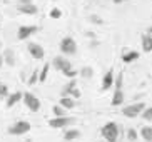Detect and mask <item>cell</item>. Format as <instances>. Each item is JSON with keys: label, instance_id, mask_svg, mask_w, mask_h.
I'll return each mask as SVG.
<instances>
[{"label": "cell", "instance_id": "obj_6", "mask_svg": "<svg viewBox=\"0 0 152 142\" xmlns=\"http://www.w3.org/2000/svg\"><path fill=\"white\" fill-rule=\"evenodd\" d=\"M144 109H145V104L144 102H135V104H132V105L124 107V109H122V116L134 119V117L140 116V112H142Z\"/></svg>", "mask_w": 152, "mask_h": 142}, {"label": "cell", "instance_id": "obj_7", "mask_svg": "<svg viewBox=\"0 0 152 142\" xmlns=\"http://www.w3.org/2000/svg\"><path fill=\"white\" fill-rule=\"evenodd\" d=\"M52 65H54V69L60 70L62 74H65V72H69L72 69V62L65 59V55H57V57H54Z\"/></svg>", "mask_w": 152, "mask_h": 142}, {"label": "cell", "instance_id": "obj_29", "mask_svg": "<svg viewBox=\"0 0 152 142\" xmlns=\"http://www.w3.org/2000/svg\"><path fill=\"white\" fill-rule=\"evenodd\" d=\"M80 95H82V92H80V90H79V89L75 87V89H74V90L70 92V95H69V97H72L74 100H75V99H80Z\"/></svg>", "mask_w": 152, "mask_h": 142}, {"label": "cell", "instance_id": "obj_14", "mask_svg": "<svg viewBox=\"0 0 152 142\" xmlns=\"http://www.w3.org/2000/svg\"><path fill=\"white\" fill-rule=\"evenodd\" d=\"M20 100H22V92L9 94V95H7V104H5V105H7V107L10 109V107H14L17 102H20Z\"/></svg>", "mask_w": 152, "mask_h": 142}, {"label": "cell", "instance_id": "obj_27", "mask_svg": "<svg viewBox=\"0 0 152 142\" xmlns=\"http://www.w3.org/2000/svg\"><path fill=\"white\" fill-rule=\"evenodd\" d=\"M127 139H129L130 142L137 141V132H135V129H129V130H127Z\"/></svg>", "mask_w": 152, "mask_h": 142}, {"label": "cell", "instance_id": "obj_11", "mask_svg": "<svg viewBox=\"0 0 152 142\" xmlns=\"http://www.w3.org/2000/svg\"><path fill=\"white\" fill-rule=\"evenodd\" d=\"M17 10L20 13H25V15H35L37 12H39V7L34 4H23V5H18Z\"/></svg>", "mask_w": 152, "mask_h": 142}, {"label": "cell", "instance_id": "obj_26", "mask_svg": "<svg viewBox=\"0 0 152 142\" xmlns=\"http://www.w3.org/2000/svg\"><path fill=\"white\" fill-rule=\"evenodd\" d=\"M9 95V87L5 84H0V99H7Z\"/></svg>", "mask_w": 152, "mask_h": 142}, {"label": "cell", "instance_id": "obj_1", "mask_svg": "<svg viewBox=\"0 0 152 142\" xmlns=\"http://www.w3.org/2000/svg\"><path fill=\"white\" fill-rule=\"evenodd\" d=\"M119 132H121V129H119V125H117L115 122H107V124L100 129L102 137L107 142H117L119 141Z\"/></svg>", "mask_w": 152, "mask_h": 142}, {"label": "cell", "instance_id": "obj_17", "mask_svg": "<svg viewBox=\"0 0 152 142\" xmlns=\"http://www.w3.org/2000/svg\"><path fill=\"white\" fill-rule=\"evenodd\" d=\"M58 105L64 107L65 111H69V109H74V107H75V100H74L72 97H60Z\"/></svg>", "mask_w": 152, "mask_h": 142}, {"label": "cell", "instance_id": "obj_25", "mask_svg": "<svg viewBox=\"0 0 152 142\" xmlns=\"http://www.w3.org/2000/svg\"><path fill=\"white\" fill-rule=\"evenodd\" d=\"M37 80H39V69H34V72H32L30 79H28V85H35Z\"/></svg>", "mask_w": 152, "mask_h": 142}, {"label": "cell", "instance_id": "obj_28", "mask_svg": "<svg viewBox=\"0 0 152 142\" xmlns=\"http://www.w3.org/2000/svg\"><path fill=\"white\" fill-rule=\"evenodd\" d=\"M60 17H62L60 9H52L50 10V18H60Z\"/></svg>", "mask_w": 152, "mask_h": 142}, {"label": "cell", "instance_id": "obj_19", "mask_svg": "<svg viewBox=\"0 0 152 142\" xmlns=\"http://www.w3.org/2000/svg\"><path fill=\"white\" fill-rule=\"evenodd\" d=\"M140 137L145 142H152V127L151 125H144L140 129Z\"/></svg>", "mask_w": 152, "mask_h": 142}, {"label": "cell", "instance_id": "obj_12", "mask_svg": "<svg viewBox=\"0 0 152 142\" xmlns=\"http://www.w3.org/2000/svg\"><path fill=\"white\" fill-rule=\"evenodd\" d=\"M112 84H114V70L109 69L107 74H105L104 79H102V90H109L112 87Z\"/></svg>", "mask_w": 152, "mask_h": 142}, {"label": "cell", "instance_id": "obj_23", "mask_svg": "<svg viewBox=\"0 0 152 142\" xmlns=\"http://www.w3.org/2000/svg\"><path fill=\"white\" fill-rule=\"evenodd\" d=\"M52 112H54V116H55V117H67V111H65L64 107H60L58 104H57V105H54Z\"/></svg>", "mask_w": 152, "mask_h": 142}, {"label": "cell", "instance_id": "obj_5", "mask_svg": "<svg viewBox=\"0 0 152 142\" xmlns=\"http://www.w3.org/2000/svg\"><path fill=\"white\" fill-rule=\"evenodd\" d=\"M75 124V119L74 117H54V119L49 120V125L52 129H67L69 125Z\"/></svg>", "mask_w": 152, "mask_h": 142}, {"label": "cell", "instance_id": "obj_32", "mask_svg": "<svg viewBox=\"0 0 152 142\" xmlns=\"http://www.w3.org/2000/svg\"><path fill=\"white\" fill-rule=\"evenodd\" d=\"M23 4H32V0H18V5H23Z\"/></svg>", "mask_w": 152, "mask_h": 142}, {"label": "cell", "instance_id": "obj_24", "mask_svg": "<svg viewBox=\"0 0 152 142\" xmlns=\"http://www.w3.org/2000/svg\"><path fill=\"white\" fill-rule=\"evenodd\" d=\"M140 117H142L144 120L151 122V120H152V107H145V109L140 112Z\"/></svg>", "mask_w": 152, "mask_h": 142}, {"label": "cell", "instance_id": "obj_35", "mask_svg": "<svg viewBox=\"0 0 152 142\" xmlns=\"http://www.w3.org/2000/svg\"><path fill=\"white\" fill-rule=\"evenodd\" d=\"M0 84H2V82H0Z\"/></svg>", "mask_w": 152, "mask_h": 142}, {"label": "cell", "instance_id": "obj_21", "mask_svg": "<svg viewBox=\"0 0 152 142\" xmlns=\"http://www.w3.org/2000/svg\"><path fill=\"white\" fill-rule=\"evenodd\" d=\"M79 75H80L82 79H90V77H94V69H92V67H89V65H87V67H82Z\"/></svg>", "mask_w": 152, "mask_h": 142}, {"label": "cell", "instance_id": "obj_13", "mask_svg": "<svg viewBox=\"0 0 152 142\" xmlns=\"http://www.w3.org/2000/svg\"><path fill=\"white\" fill-rule=\"evenodd\" d=\"M124 104V92H122V89H115L114 90V97H112V102L110 105L112 107H119Z\"/></svg>", "mask_w": 152, "mask_h": 142}, {"label": "cell", "instance_id": "obj_34", "mask_svg": "<svg viewBox=\"0 0 152 142\" xmlns=\"http://www.w3.org/2000/svg\"><path fill=\"white\" fill-rule=\"evenodd\" d=\"M122 2H125V0H114V4H122Z\"/></svg>", "mask_w": 152, "mask_h": 142}, {"label": "cell", "instance_id": "obj_16", "mask_svg": "<svg viewBox=\"0 0 152 142\" xmlns=\"http://www.w3.org/2000/svg\"><path fill=\"white\" fill-rule=\"evenodd\" d=\"M75 87H77L75 79H70V82H69V84H65V85L62 87V90H60V95H62V97H69V95H70V92L75 89Z\"/></svg>", "mask_w": 152, "mask_h": 142}, {"label": "cell", "instance_id": "obj_15", "mask_svg": "<svg viewBox=\"0 0 152 142\" xmlns=\"http://www.w3.org/2000/svg\"><path fill=\"white\" fill-rule=\"evenodd\" d=\"M137 59H139V52H135V50H125V52L122 53V62H125V64L134 62Z\"/></svg>", "mask_w": 152, "mask_h": 142}, {"label": "cell", "instance_id": "obj_4", "mask_svg": "<svg viewBox=\"0 0 152 142\" xmlns=\"http://www.w3.org/2000/svg\"><path fill=\"white\" fill-rule=\"evenodd\" d=\"M60 52L64 55H75L77 53V44L72 37H64L60 40Z\"/></svg>", "mask_w": 152, "mask_h": 142}, {"label": "cell", "instance_id": "obj_33", "mask_svg": "<svg viewBox=\"0 0 152 142\" xmlns=\"http://www.w3.org/2000/svg\"><path fill=\"white\" fill-rule=\"evenodd\" d=\"M4 65V60H2V42H0V67Z\"/></svg>", "mask_w": 152, "mask_h": 142}, {"label": "cell", "instance_id": "obj_9", "mask_svg": "<svg viewBox=\"0 0 152 142\" xmlns=\"http://www.w3.org/2000/svg\"><path fill=\"white\" fill-rule=\"evenodd\" d=\"M37 30H39V27L37 25H22L20 29H18V32H17V39L18 40H25V39H28L30 35L37 34Z\"/></svg>", "mask_w": 152, "mask_h": 142}, {"label": "cell", "instance_id": "obj_3", "mask_svg": "<svg viewBox=\"0 0 152 142\" xmlns=\"http://www.w3.org/2000/svg\"><path fill=\"white\" fill-rule=\"evenodd\" d=\"M22 100H23V104L28 107V111H32V112H39L40 111V100H39V97L37 95H34L32 92H25V94H22Z\"/></svg>", "mask_w": 152, "mask_h": 142}, {"label": "cell", "instance_id": "obj_8", "mask_svg": "<svg viewBox=\"0 0 152 142\" xmlns=\"http://www.w3.org/2000/svg\"><path fill=\"white\" fill-rule=\"evenodd\" d=\"M27 50L30 53L32 57L35 59V60H42L45 57V50L40 44H37V42H28L27 44Z\"/></svg>", "mask_w": 152, "mask_h": 142}, {"label": "cell", "instance_id": "obj_10", "mask_svg": "<svg viewBox=\"0 0 152 142\" xmlns=\"http://www.w3.org/2000/svg\"><path fill=\"white\" fill-rule=\"evenodd\" d=\"M2 60H4L5 65L9 67H14L15 65V53L12 49H5L4 53H2Z\"/></svg>", "mask_w": 152, "mask_h": 142}, {"label": "cell", "instance_id": "obj_20", "mask_svg": "<svg viewBox=\"0 0 152 142\" xmlns=\"http://www.w3.org/2000/svg\"><path fill=\"white\" fill-rule=\"evenodd\" d=\"M142 49L144 52H152V37L151 35H142Z\"/></svg>", "mask_w": 152, "mask_h": 142}, {"label": "cell", "instance_id": "obj_2", "mask_svg": "<svg viewBox=\"0 0 152 142\" xmlns=\"http://www.w3.org/2000/svg\"><path fill=\"white\" fill-rule=\"evenodd\" d=\"M30 129H32L30 122H27V120H18L14 125H10L7 132H9L10 135H23V134H27Z\"/></svg>", "mask_w": 152, "mask_h": 142}, {"label": "cell", "instance_id": "obj_30", "mask_svg": "<svg viewBox=\"0 0 152 142\" xmlns=\"http://www.w3.org/2000/svg\"><path fill=\"white\" fill-rule=\"evenodd\" d=\"M90 20H92V22L95 23V25H102L104 23V20L100 17H99V15H92V17H90Z\"/></svg>", "mask_w": 152, "mask_h": 142}, {"label": "cell", "instance_id": "obj_18", "mask_svg": "<svg viewBox=\"0 0 152 142\" xmlns=\"http://www.w3.org/2000/svg\"><path fill=\"white\" fill-rule=\"evenodd\" d=\"M79 137H80V130L79 129H67L65 134H64V139H65L67 142L75 141V139H79Z\"/></svg>", "mask_w": 152, "mask_h": 142}, {"label": "cell", "instance_id": "obj_22", "mask_svg": "<svg viewBox=\"0 0 152 142\" xmlns=\"http://www.w3.org/2000/svg\"><path fill=\"white\" fill-rule=\"evenodd\" d=\"M49 69H50L49 64H45V65L42 67V70L39 72V82H45V80H47V77H49Z\"/></svg>", "mask_w": 152, "mask_h": 142}, {"label": "cell", "instance_id": "obj_31", "mask_svg": "<svg viewBox=\"0 0 152 142\" xmlns=\"http://www.w3.org/2000/svg\"><path fill=\"white\" fill-rule=\"evenodd\" d=\"M64 75H65V77H69V79H74L75 75H79V72H77V70H74V69H70V70H69V72H65Z\"/></svg>", "mask_w": 152, "mask_h": 142}]
</instances>
